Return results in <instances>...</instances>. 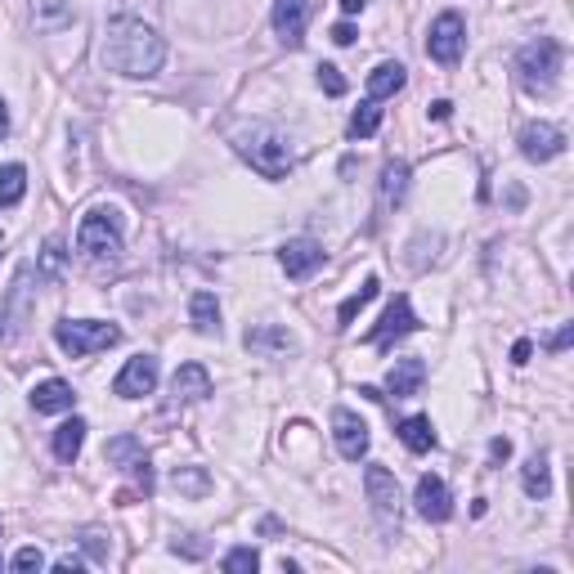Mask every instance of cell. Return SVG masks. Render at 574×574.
<instances>
[{"mask_svg":"<svg viewBox=\"0 0 574 574\" xmlns=\"http://www.w3.org/2000/svg\"><path fill=\"white\" fill-rule=\"evenodd\" d=\"M166 63V41L140 18H113L104 27V68L122 77H157Z\"/></svg>","mask_w":574,"mask_h":574,"instance_id":"cell-1","label":"cell"},{"mask_svg":"<svg viewBox=\"0 0 574 574\" xmlns=\"http://www.w3.org/2000/svg\"><path fill=\"white\" fill-rule=\"evenodd\" d=\"M234 148L265 180H283V175L292 171V144H287L279 131H270V126H247V131H238Z\"/></svg>","mask_w":574,"mask_h":574,"instance_id":"cell-2","label":"cell"},{"mask_svg":"<svg viewBox=\"0 0 574 574\" xmlns=\"http://www.w3.org/2000/svg\"><path fill=\"white\" fill-rule=\"evenodd\" d=\"M561 63H566V50H561V41H552V36H539V41H530L521 54H516L521 86L530 90V95H552V86H557V77H561Z\"/></svg>","mask_w":574,"mask_h":574,"instance_id":"cell-3","label":"cell"},{"mask_svg":"<svg viewBox=\"0 0 574 574\" xmlns=\"http://www.w3.org/2000/svg\"><path fill=\"white\" fill-rule=\"evenodd\" d=\"M54 341H59V350L68 359H86V355H95V350L117 346L122 328H117V323H99V319H63L59 328H54Z\"/></svg>","mask_w":574,"mask_h":574,"instance_id":"cell-4","label":"cell"},{"mask_svg":"<svg viewBox=\"0 0 574 574\" xmlns=\"http://www.w3.org/2000/svg\"><path fill=\"white\" fill-rule=\"evenodd\" d=\"M77 252L86 261H104V256L113 261L122 252V216L113 207H95L77 229Z\"/></svg>","mask_w":574,"mask_h":574,"instance_id":"cell-5","label":"cell"},{"mask_svg":"<svg viewBox=\"0 0 574 574\" xmlns=\"http://www.w3.org/2000/svg\"><path fill=\"white\" fill-rule=\"evenodd\" d=\"M462 50H467V23H462V14H440L431 23V36H427V54L440 68H453V63L462 59Z\"/></svg>","mask_w":574,"mask_h":574,"instance_id":"cell-6","label":"cell"},{"mask_svg":"<svg viewBox=\"0 0 574 574\" xmlns=\"http://www.w3.org/2000/svg\"><path fill=\"white\" fill-rule=\"evenodd\" d=\"M364 494L386 525H400V480H395V471H386L382 462H373V467L364 471Z\"/></svg>","mask_w":574,"mask_h":574,"instance_id":"cell-7","label":"cell"},{"mask_svg":"<svg viewBox=\"0 0 574 574\" xmlns=\"http://www.w3.org/2000/svg\"><path fill=\"white\" fill-rule=\"evenodd\" d=\"M409 332H418V314H413V305H409V296H395L391 305H386V314H382V323H377L373 332H368V346H377V350H391L400 337H409Z\"/></svg>","mask_w":574,"mask_h":574,"instance_id":"cell-8","label":"cell"},{"mask_svg":"<svg viewBox=\"0 0 574 574\" xmlns=\"http://www.w3.org/2000/svg\"><path fill=\"white\" fill-rule=\"evenodd\" d=\"M332 435H337V449L346 462H359L368 453V422L350 409H337L332 413Z\"/></svg>","mask_w":574,"mask_h":574,"instance_id":"cell-9","label":"cell"},{"mask_svg":"<svg viewBox=\"0 0 574 574\" xmlns=\"http://www.w3.org/2000/svg\"><path fill=\"white\" fill-rule=\"evenodd\" d=\"M153 386H157V359L153 355H135L131 364L117 373L113 395H122V400H140V395H153Z\"/></svg>","mask_w":574,"mask_h":574,"instance_id":"cell-10","label":"cell"},{"mask_svg":"<svg viewBox=\"0 0 574 574\" xmlns=\"http://www.w3.org/2000/svg\"><path fill=\"white\" fill-rule=\"evenodd\" d=\"M521 153L530 157V162H552V157L566 153V135L552 122H530L521 131Z\"/></svg>","mask_w":574,"mask_h":574,"instance_id":"cell-11","label":"cell"},{"mask_svg":"<svg viewBox=\"0 0 574 574\" xmlns=\"http://www.w3.org/2000/svg\"><path fill=\"white\" fill-rule=\"evenodd\" d=\"M413 503H418V516L431 525H444L453 516V498H449V485H444L440 476H422L418 480V494H413Z\"/></svg>","mask_w":574,"mask_h":574,"instance_id":"cell-12","label":"cell"},{"mask_svg":"<svg viewBox=\"0 0 574 574\" xmlns=\"http://www.w3.org/2000/svg\"><path fill=\"white\" fill-rule=\"evenodd\" d=\"M279 265H283L287 279H310V274L323 265V247L314 243V238H292V243H283Z\"/></svg>","mask_w":574,"mask_h":574,"instance_id":"cell-13","label":"cell"},{"mask_svg":"<svg viewBox=\"0 0 574 574\" xmlns=\"http://www.w3.org/2000/svg\"><path fill=\"white\" fill-rule=\"evenodd\" d=\"M310 9H314V0H274V32H279L287 45H301Z\"/></svg>","mask_w":574,"mask_h":574,"instance_id":"cell-14","label":"cell"},{"mask_svg":"<svg viewBox=\"0 0 574 574\" xmlns=\"http://www.w3.org/2000/svg\"><path fill=\"white\" fill-rule=\"evenodd\" d=\"M171 395L175 404H189V400H207L211 395V373L202 364H180L171 377Z\"/></svg>","mask_w":574,"mask_h":574,"instance_id":"cell-15","label":"cell"},{"mask_svg":"<svg viewBox=\"0 0 574 574\" xmlns=\"http://www.w3.org/2000/svg\"><path fill=\"white\" fill-rule=\"evenodd\" d=\"M422 382H427V364H422V359H395L391 373H386V391H391L395 400H409V395H418Z\"/></svg>","mask_w":574,"mask_h":574,"instance_id":"cell-16","label":"cell"},{"mask_svg":"<svg viewBox=\"0 0 574 574\" xmlns=\"http://www.w3.org/2000/svg\"><path fill=\"white\" fill-rule=\"evenodd\" d=\"M404 81H409V77H404V63H395V59L377 63V68L368 72V99H373V104H382V99L400 95Z\"/></svg>","mask_w":574,"mask_h":574,"instance_id":"cell-17","label":"cell"},{"mask_svg":"<svg viewBox=\"0 0 574 574\" xmlns=\"http://www.w3.org/2000/svg\"><path fill=\"white\" fill-rule=\"evenodd\" d=\"M72 404H77V395H72V386L59 382V377H50V382H41L32 391V409L36 413H68Z\"/></svg>","mask_w":574,"mask_h":574,"instance_id":"cell-18","label":"cell"},{"mask_svg":"<svg viewBox=\"0 0 574 574\" xmlns=\"http://www.w3.org/2000/svg\"><path fill=\"white\" fill-rule=\"evenodd\" d=\"M189 319H193V332H202V337H216L220 332V305L211 292H193L189 296Z\"/></svg>","mask_w":574,"mask_h":574,"instance_id":"cell-19","label":"cell"},{"mask_svg":"<svg viewBox=\"0 0 574 574\" xmlns=\"http://www.w3.org/2000/svg\"><path fill=\"white\" fill-rule=\"evenodd\" d=\"M404 193H409V162H386L382 166V207H400Z\"/></svg>","mask_w":574,"mask_h":574,"instance_id":"cell-20","label":"cell"},{"mask_svg":"<svg viewBox=\"0 0 574 574\" xmlns=\"http://www.w3.org/2000/svg\"><path fill=\"white\" fill-rule=\"evenodd\" d=\"M86 422L81 418H72V422H63L59 431H54V458L59 462H77V453H81V444H86Z\"/></svg>","mask_w":574,"mask_h":574,"instance_id":"cell-21","label":"cell"},{"mask_svg":"<svg viewBox=\"0 0 574 574\" xmlns=\"http://www.w3.org/2000/svg\"><path fill=\"white\" fill-rule=\"evenodd\" d=\"M140 458H144V444L135 440V435H113L108 449H104V462L108 467H117V471H131Z\"/></svg>","mask_w":574,"mask_h":574,"instance_id":"cell-22","label":"cell"},{"mask_svg":"<svg viewBox=\"0 0 574 574\" xmlns=\"http://www.w3.org/2000/svg\"><path fill=\"white\" fill-rule=\"evenodd\" d=\"M404 440V449H413V453H431L435 449V427H431V418H404L400 422V431H395Z\"/></svg>","mask_w":574,"mask_h":574,"instance_id":"cell-23","label":"cell"},{"mask_svg":"<svg viewBox=\"0 0 574 574\" xmlns=\"http://www.w3.org/2000/svg\"><path fill=\"white\" fill-rule=\"evenodd\" d=\"M521 485H525V494L530 498H548L552 494V476H548V458H543V453H534L530 462H525V471H521Z\"/></svg>","mask_w":574,"mask_h":574,"instance_id":"cell-24","label":"cell"},{"mask_svg":"<svg viewBox=\"0 0 574 574\" xmlns=\"http://www.w3.org/2000/svg\"><path fill=\"white\" fill-rule=\"evenodd\" d=\"M27 193V171L18 162L0 166V207H18Z\"/></svg>","mask_w":574,"mask_h":574,"instance_id":"cell-25","label":"cell"},{"mask_svg":"<svg viewBox=\"0 0 574 574\" xmlns=\"http://www.w3.org/2000/svg\"><path fill=\"white\" fill-rule=\"evenodd\" d=\"M377 126H382V108H377L373 99H364V104L355 108V117H350V135H355V140H373Z\"/></svg>","mask_w":574,"mask_h":574,"instance_id":"cell-26","label":"cell"},{"mask_svg":"<svg viewBox=\"0 0 574 574\" xmlns=\"http://www.w3.org/2000/svg\"><path fill=\"white\" fill-rule=\"evenodd\" d=\"M377 287H382L377 279H364V287H359L355 296H346V301H341V310H337V323H341V328H350V323H355V314L364 310L368 301H373V296H377Z\"/></svg>","mask_w":574,"mask_h":574,"instance_id":"cell-27","label":"cell"},{"mask_svg":"<svg viewBox=\"0 0 574 574\" xmlns=\"http://www.w3.org/2000/svg\"><path fill=\"white\" fill-rule=\"evenodd\" d=\"M247 350H292V337L279 328H256L247 332Z\"/></svg>","mask_w":574,"mask_h":574,"instance_id":"cell-28","label":"cell"},{"mask_svg":"<svg viewBox=\"0 0 574 574\" xmlns=\"http://www.w3.org/2000/svg\"><path fill=\"white\" fill-rule=\"evenodd\" d=\"M175 489L189 498H202L211 489V480H207V471H198V467H180L175 471Z\"/></svg>","mask_w":574,"mask_h":574,"instance_id":"cell-29","label":"cell"},{"mask_svg":"<svg viewBox=\"0 0 574 574\" xmlns=\"http://www.w3.org/2000/svg\"><path fill=\"white\" fill-rule=\"evenodd\" d=\"M256 566H261V552H256V548H234L225 557V570L229 574H252Z\"/></svg>","mask_w":574,"mask_h":574,"instance_id":"cell-30","label":"cell"},{"mask_svg":"<svg viewBox=\"0 0 574 574\" xmlns=\"http://www.w3.org/2000/svg\"><path fill=\"white\" fill-rule=\"evenodd\" d=\"M63 18H72V9L63 5V0H41V18H36V23H41V27H59Z\"/></svg>","mask_w":574,"mask_h":574,"instance_id":"cell-31","label":"cell"},{"mask_svg":"<svg viewBox=\"0 0 574 574\" xmlns=\"http://www.w3.org/2000/svg\"><path fill=\"white\" fill-rule=\"evenodd\" d=\"M319 86L328 90V95H346V77H341V68H332V63L319 68Z\"/></svg>","mask_w":574,"mask_h":574,"instance_id":"cell-32","label":"cell"},{"mask_svg":"<svg viewBox=\"0 0 574 574\" xmlns=\"http://www.w3.org/2000/svg\"><path fill=\"white\" fill-rule=\"evenodd\" d=\"M41 566H45V552H41V548H18V557H14V570L32 574V570H41Z\"/></svg>","mask_w":574,"mask_h":574,"instance_id":"cell-33","label":"cell"},{"mask_svg":"<svg viewBox=\"0 0 574 574\" xmlns=\"http://www.w3.org/2000/svg\"><path fill=\"white\" fill-rule=\"evenodd\" d=\"M570 341H574V328H570V323H566V328H561L557 337L548 341V350H552V355H561V350H570Z\"/></svg>","mask_w":574,"mask_h":574,"instance_id":"cell-34","label":"cell"},{"mask_svg":"<svg viewBox=\"0 0 574 574\" xmlns=\"http://www.w3.org/2000/svg\"><path fill=\"white\" fill-rule=\"evenodd\" d=\"M507 453H512V440L494 435V440H489V458H494V462H507Z\"/></svg>","mask_w":574,"mask_h":574,"instance_id":"cell-35","label":"cell"},{"mask_svg":"<svg viewBox=\"0 0 574 574\" xmlns=\"http://www.w3.org/2000/svg\"><path fill=\"white\" fill-rule=\"evenodd\" d=\"M81 543H86V552H90V557H99V561L108 557V548H104V543H99V534H81Z\"/></svg>","mask_w":574,"mask_h":574,"instance_id":"cell-36","label":"cell"},{"mask_svg":"<svg viewBox=\"0 0 574 574\" xmlns=\"http://www.w3.org/2000/svg\"><path fill=\"white\" fill-rule=\"evenodd\" d=\"M332 41H337V45H355V27L337 23V27H332Z\"/></svg>","mask_w":574,"mask_h":574,"instance_id":"cell-37","label":"cell"},{"mask_svg":"<svg viewBox=\"0 0 574 574\" xmlns=\"http://www.w3.org/2000/svg\"><path fill=\"white\" fill-rule=\"evenodd\" d=\"M59 265H63V247L59 243H50V247H45V270H59Z\"/></svg>","mask_w":574,"mask_h":574,"instance_id":"cell-38","label":"cell"},{"mask_svg":"<svg viewBox=\"0 0 574 574\" xmlns=\"http://www.w3.org/2000/svg\"><path fill=\"white\" fill-rule=\"evenodd\" d=\"M530 341H516V346H512V364H530Z\"/></svg>","mask_w":574,"mask_h":574,"instance_id":"cell-39","label":"cell"},{"mask_svg":"<svg viewBox=\"0 0 574 574\" xmlns=\"http://www.w3.org/2000/svg\"><path fill=\"white\" fill-rule=\"evenodd\" d=\"M81 570V557H63V561H54V574H77Z\"/></svg>","mask_w":574,"mask_h":574,"instance_id":"cell-40","label":"cell"},{"mask_svg":"<svg viewBox=\"0 0 574 574\" xmlns=\"http://www.w3.org/2000/svg\"><path fill=\"white\" fill-rule=\"evenodd\" d=\"M449 113H453V104H444V99H440V104H431V117H435V122H444Z\"/></svg>","mask_w":574,"mask_h":574,"instance_id":"cell-41","label":"cell"},{"mask_svg":"<svg viewBox=\"0 0 574 574\" xmlns=\"http://www.w3.org/2000/svg\"><path fill=\"white\" fill-rule=\"evenodd\" d=\"M364 5H368V0H341V9H346V14H364Z\"/></svg>","mask_w":574,"mask_h":574,"instance_id":"cell-42","label":"cell"},{"mask_svg":"<svg viewBox=\"0 0 574 574\" xmlns=\"http://www.w3.org/2000/svg\"><path fill=\"white\" fill-rule=\"evenodd\" d=\"M9 135V113H5V99H0V140Z\"/></svg>","mask_w":574,"mask_h":574,"instance_id":"cell-43","label":"cell"}]
</instances>
